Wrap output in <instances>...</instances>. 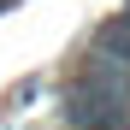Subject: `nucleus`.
I'll return each instance as SVG.
<instances>
[{"label": "nucleus", "instance_id": "obj_1", "mask_svg": "<svg viewBox=\"0 0 130 130\" xmlns=\"http://www.w3.org/2000/svg\"><path fill=\"white\" fill-rule=\"evenodd\" d=\"M130 95H118L112 83H101L95 71H83L71 89H65V118L71 130H130Z\"/></svg>", "mask_w": 130, "mask_h": 130}, {"label": "nucleus", "instance_id": "obj_2", "mask_svg": "<svg viewBox=\"0 0 130 130\" xmlns=\"http://www.w3.org/2000/svg\"><path fill=\"white\" fill-rule=\"evenodd\" d=\"M0 6H12V0H0Z\"/></svg>", "mask_w": 130, "mask_h": 130}]
</instances>
